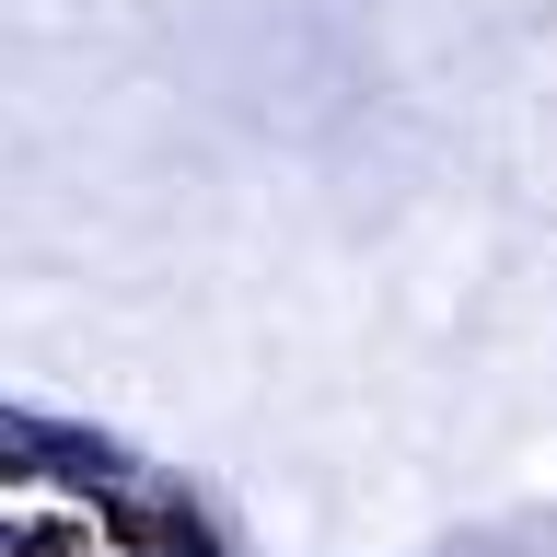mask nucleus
<instances>
[{"instance_id": "1", "label": "nucleus", "mask_w": 557, "mask_h": 557, "mask_svg": "<svg viewBox=\"0 0 557 557\" xmlns=\"http://www.w3.org/2000/svg\"><path fill=\"white\" fill-rule=\"evenodd\" d=\"M35 557H82V546H35Z\"/></svg>"}]
</instances>
